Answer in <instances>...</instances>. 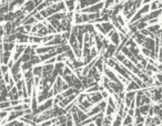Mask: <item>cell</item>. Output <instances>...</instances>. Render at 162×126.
I'll return each mask as SVG.
<instances>
[{
	"label": "cell",
	"mask_w": 162,
	"mask_h": 126,
	"mask_svg": "<svg viewBox=\"0 0 162 126\" xmlns=\"http://www.w3.org/2000/svg\"><path fill=\"white\" fill-rule=\"evenodd\" d=\"M122 65H124L126 67H128L129 70H132V67H134V64L131 62V60H128V59H124L122 61Z\"/></svg>",
	"instance_id": "cell-22"
},
{
	"label": "cell",
	"mask_w": 162,
	"mask_h": 126,
	"mask_svg": "<svg viewBox=\"0 0 162 126\" xmlns=\"http://www.w3.org/2000/svg\"><path fill=\"white\" fill-rule=\"evenodd\" d=\"M140 62H141V64H142V67H147V65H148V61H147V60L145 59V58H143V59L142 60H140Z\"/></svg>",
	"instance_id": "cell-42"
},
{
	"label": "cell",
	"mask_w": 162,
	"mask_h": 126,
	"mask_svg": "<svg viewBox=\"0 0 162 126\" xmlns=\"http://www.w3.org/2000/svg\"><path fill=\"white\" fill-rule=\"evenodd\" d=\"M83 21H82V17H81V13L80 12H77L76 13V16H75V23L76 25H80V23H82Z\"/></svg>",
	"instance_id": "cell-24"
},
{
	"label": "cell",
	"mask_w": 162,
	"mask_h": 126,
	"mask_svg": "<svg viewBox=\"0 0 162 126\" xmlns=\"http://www.w3.org/2000/svg\"><path fill=\"white\" fill-rule=\"evenodd\" d=\"M7 115H8V111H6V109L0 111V119H3L5 117H7Z\"/></svg>",
	"instance_id": "cell-36"
},
{
	"label": "cell",
	"mask_w": 162,
	"mask_h": 126,
	"mask_svg": "<svg viewBox=\"0 0 162 126\" xmlns=\"http://www.w3.org/2000/svg\"><path fill=\"white\" fill-rule=\"evenodd\" d=\"M124 59H126V55H124L123 53H117V55H116V61L122 62Z\"/></svg>",
	"instance_id": "cell-34"
},
{
	"label": "cell",
	"mask_w": 162,
	"mask_h": 126,
	"mask_svg": "<svg viewBox=\"0 0 162 126\" xmlns=\"http://www.w3.org/2000/svg\"><path fill=\"white\" fill-rule=\"evenodd\" d=\"M143 47L147 48V49H149V50L153 51L154 52V47H155V40H154L153 38H151V37H149V38H145V42H143Z\"/></svg>",
	"instance_id": "cell-5"
},
{
	"label": "cell",
	"mask_w": 162,
	"mask_h": 126,
	"mask_svg": "<svg viewBox=\"0 0 162 126\" xmlns=\"http://www.w3.org/2000/svg\"><path fill=\"white\" fill-rule=\"evenodd\" d=\"M8 69H9L8 65H1V73H2V74L7 73V72H8Z\"/></svg>",
	"instance_id": "cell-40"
},
{
	"label": "cell",
	"mask_w": 162,
	"mask_h": 126,
	"mask_svg": "<svg viewBox=\"0 0 162 126\" xmlns=\"http://www.w3.org/2000/svg\"><path fill=\"white\" fill-rule=\"evenodd\" d=\"M145 117L143 116H136V119L134 121V125H141V124H143L145 123Z\"/></svg>",
	"instance_id": "cell-27"
},
{
	"label": "cell",
	"mask_w": 162,
	"mask_h": 126,
	"mask_svg": "<svg viewBox=\"0 0 162 126\" xmlns=\"http://www.w3.org/2000/svg\"><path fill=\"white\" fill-rule=\"evenodd\" d=\"M114 5V0H104V7L106 9H110Z\"/></svg>",
	"instance_id": "cell-26"
},
{
	"label": "cell",
	"mask_w": 162,
	"mask_h": 126,
	"mask_svg": "<svg viewBox=\"0 0 162 126\" xmlns=\"http://www.w3.org/2000/svg\"><path fill=\"white\" fill-rule=\"evenodd\" d=\"M30 61H31V63H32V65H37V64H39V63L41 62V60H40V58H39V57H37V55H34V57H32Z\"/></svg>",
	"instance_id": "cell-29"
},
{
	"label": "cell",
	"mask_w": 162,
	"mask_h": 126,
	"mask_svg": "<svg viewBox=\"0 0 162 126\" xmlns=\"http://www.w3.org/2000/svg\"><path fill=\"white\" fill-rule=\"evenodd\" d=\"M108 37H109V39L111 40V42L113 43V44H116L117 47L120 44V33L118 31H116V30H112L110 32H108Z\"/></svg>",
	"instance_id": "cell-3"
},
{
	"label": "cell",
	"mask_w": 162,
	"mask_h": 126,
	"mask_svg": "<svg viewBox=\"0 0 162 126\" xmlns=\"http://www.w3.org/2000/svg\"><path fill=\"white\" fill-rule=\"evenodd\" d=\"M42 67H40V65H36V67H32V72H34V76H40L42 75Z\"/></svg>",
	"instance_id": "cell-13"
},
{
	"label": "cell",
	"mask_w": 162,
	"mask_h": 126,
	"mask_svg": "<svg viewBox=\"0 0 162 126\" xmlns=\"http://www.w3.org/2000/svg\"><path fill=\"white\" fill-rule=\"evenodd\" d=\"M158 5H159V0H152V3L150 5V10H157L158 8Z\"/></svg>",
	"instance_id": "cell-30"
},
{
	"label": "cell",
	"mask_w": 162,
	"mask_h": 126,
	"mask_svg": "<svg viewBox=\"0 0 162 126\" xmlns=\"http://www.w3.org/2000/svg\"><path fill=\"white\" fill-rule=\"evenodd\" d=\"M25 79L26 80H30V79H34V72H32V69H29V70H27L25 71Z\"/></svg>",
	"instance_id": "cell-23"
},
{
	"label": "cell",
	"mask_w": 162,
	"mask_h": 126,
	"mask_svg": "<svg viewBox=\"0 0 162 126\" xmlns=\"http://www.w3.org/2000/svg\"><path fill=\"white\" fill-rule=\"evenodd\" d=\"M34 17L37 19V21H41V20L43 19V17L40 15V12H36V13L34 15Z\"/></svg>",
	"instance_id": "cell-39"
},
{
	"label": "cell",
	"mask_w": 162,
	"mask_h": 126,
	"mask_svg": "<svg viewBox=\"0 0 162 126\" xmlns=\"http://www.w3.org/2000/svg\"><path fill=\"white\" fill-rule=\"evenodd\" d=\"M128 115H130V116H134V109H130L128 111Z\"/></svg>",
	"instance_id": "cell-43"
},
{
	"label": "cell",
	"mask_w": 162,
	"mask_h": 126,
	"mask_svg": "<svg viewBox=\"0 0 162 126\" xmlns=\"http://www.w3.org/2000/svg\"><path fill=\"white\" fill-rule=\"evenodd\" d=\"M32 67V63H31V61H27V62H22V64H21V70L25 72L27 70H29V69H31Z\"/></svg>",
	"instance_id": "cell-18"
},
{
	"label": "cell",
	"mask_w": 162,
	"mask_h": 126,
	"mask_svg": "<svg viewBox=\"0 0 162 126\" xmlns=\"http://www.w3.org/2000/svg\"><path fill=\"white\" fill-rule=\"evenodd\" d=\"M116 111L117 109H114V107H112L111 105H107V109H106V113H107V116H112L114 113H116Z\"/></svg>",
	"instance_id": "cell-19"
},
{
	"label": "cell",
	"mask_w": 162,
	"mask_h": 126,
	"mask_svg": "<svg viewBox=\"0 0 162 126\" xmlns=\"http://www.w3.org/2000/svg\"><path fill=\"white\" fill-rule=\"evenodd\" d=\"M95 29H97L98 31H100L101 34H103V35H106V34H107V32H106V31H104V29H103V27L101 25H99V23H97V25H95Z\"/></svg>",
	"instance_id": "cell-35"
},
{
	"label": "cell",
	"mask_w": 162,
	"mask_h": 126,
	"mask_svg": "<svg viewBox=\"0 0 162 126\" xmlns=\"http://www.w3.org/2000/svg\"><path fill=\"white\" fill-rule=\"evenodd\" d=\"M141 87L139 86V84L136 83L133 80H130V83L128 84V86H127V92H129V91H138V90H140Z\"/></svg>",
	"instance_id": "cell-8"
},
{
	"label": "cell",
	"mask_w": 162,
	"mask_h": 126,
	"mask_svg": "<svg viewBox=\"0 0 162 126\" xmlns=\"http://www.w3.org/2000/svg\"><path fill=\"white\" fill-rule=\"evenodd\" d=\"M107 105H108V104H107V102L106 101H100L99 103H98V106L100 107V111H101V112H104V111H106Z\"/></svg>",
	"instance_id": "cell-28"
},
{
	"label": "cell",
	"mask_w": 162,
	"mask_h": 126,
	"mask_svg": "<svg viewBox=\"0 0 162 126\" xmlns=\"http://www.w3.org/2000/svg\"><path fill=\"white\" fill-rule=\"evenodd\" d=\"M57 48V45H50L49 48H46V47H43V48H37L36 49V53L37 54H44V53H47V52H49V51L53 50V49H56Z\"/></svg>",
	"instance_id": "cell-9"
},
{
	"label": "cell",
	"mask_w": 162,
	"mask_h": 126,
	"mask_svg": "<svg viewBox=\"0 0 162 126\" xmlns=\"http://www.w3.org/2000/svg\"><path fill=\"white\" fill-rule=\"evenodd\" d=\"M12 79H13V81H15V82L20 81V80H21V74H20V72L17 73V74H13V75H12Z\"/></svg>",
	"instance_id": "cell-37"
},
{
	"label": "cell",
	"mask_w": 162,
	"mask_h": 126,
	"mask_svg": "<svg viewBox=\"0 0 162 126\" xmlns=\"http://www.w3.org/2000/svg\"><path fill=\"white\" fill-rule=\"evenodd\" d=\"M15 48V42H3V51H11Z\"/></svg>",
	"instance_id": "cell-17"
},
{
	"label": "cell",
	"mask_w": 162,
	"mask_h": 126,
	"mask_svg": "<svg viewBox=\"0 0 162 126\" xmlns=\"http://www.w3.org/2000/svg\"><path fill=\"white\" fill-rule=\"evenodd\" d=\"M139 107H140V111H141V114L148 115L149 109H150V107H151V105H150V104H143V105H141V106H139Z\"/></svg>",
	"instance_id": "cell-16"
},
{
	"label": "cell",
	"mask_w": 162,
	"mask_h": 126,
	"mask_svg": "<svg viewBox=\"0 0 162 126\" xmlns=\"http://www.w3.org/2000/svg\"><path fill=\"white\" fill-rule=\"evenodd\" d=\"M157 67H158V70H159V71H161L162 72V64H158Z\"/></svg>",
	"instance_id": "cell-46"
},
{
	"label": "cell",
	"mask_w": 162,
	"mask_h": 126,
	"mask_svg": "<svg viewBox=\"0 0 162 126\" xmlns=\"http://www.w3.org/2000/svg\"><path fill=\"white\" fill-rule=\"evenodd\" d=\"M133 124V121H132V116H130L127 114V116L124 117V119H122V125H131Z\"/></svg>",
	"instance_id": "cell-20"
},
{
	"label": "cell",
	"mask_w": 162,
	"mask_h": 126,
	"mask_svg": "<svg viewBox=\"0 0 162 126\" xmlns=\"http://www.w3.org/2000/svg\"><path fill=\"white\" fill-rule=\"evenodd\" d=\"M100 112H101V111H100V107L97 105V106H94V107L91 109V111H89L87 114H88V116H93V115L98 114V113H100Z\"/></svg>",
	"instance_id": "cell-21"
},
{
	"label": "cell",
	"mask_w": 162,
	"mask_h": 126,
	"mask_svg": "<svg viewBox=\"0 0 162 126\" xmlns=\"http://www.w3.org/2000/svg\"><path fill=\"white\" fill-rule=\"evenodd\" d=\"M34 9H36V5H34V2L32 1V0H28L27 2H25V5H24V8H22V10H24L25 12L31 13Z\"/></svg>",
	"instance_id": "cell-7"
},
{
	"label": "cell",
	"mask_w": 162,
	"mask_h": 126,
	"mask_svg": "<svg viewBox=\"0 0 162 126\" xmlns=\"http://www.w3.org/2000/svg\"><path fill=\"white\" fill-rule=\"evenodd\" d=\"M90 55H91L92 58H94V57L98 55V50H97V48H92V49H91V51H90Z\"/></svg>",
	"instance_id": "cell-38"
},
{
	"label": "cell",
	"mask_w": 162,
	"mask_h": 126,
	"mask_svg": "<svg viewBox=\"0 0 162 126\" xmlns=\"http://www.w3.org/2000/svg\"><path fill=\"white\" fill-rule=\"evenodd\" d=\"M32 1L34 2V5H36V6H39L40 3H42L43 2V0H32Z\"/></svg>",
	"instance_id": "cell-45"
},
{
	"label": "cell",
	"mask_w": 162,
	"mask_h": 126,
	"mask_svg": "<svg viewBox=\"0 0 162 126\" xmlns=\"http://www.w3.org/2000/svg\"><path fill=\"white\" fill-rule=\"evenodd\" d=\"M155 79L162 84V72L161 73H157V75H155Z\"/></svg>",
	"instance_id": "cell-41"
},
{
	"label": "cell",
	"mask_w": 162,
	"mask_h": 126,
	"mask_svg": "<svg viewBox=\"0 0 162 126\" xmlns=\"http://www.w3.org/2000/svg\"><path fill=\"white\" fill-rule=\"evenodd\" d=\"M16 35H17V41L19 42V43L29 42V35H26V33H19V32H17Z\"/></svg>",
	"instance_id": "cell-10"
},
{
	"label": "cell",
	"mask_w": 162,
	"mask_h": 126,
	"mask_svg": "<svg viewBox=\"0 0 162 126\" xmlns=\"http://www.w3.org/2000/svg\"><path fill=\"white\" fill-rule=\"evenodd\" d=\"M104 7V2L102 1H99L97 3H94L92 6H89L85 9H81V12L82 13H97V12H100Z\"/></svg>",
	"instance_id": "cell-1"
},
{
	"label": "cell",
	"mask_w": 162,
	"mask_h": 126,
	"mask_svg": "<svg viewBox=\"0 0 162 126\" xmlns=\"http://www.w3.org/2000/svg\"><path fill=\"white\" fill-rule=\"evenodd\" d=\"M0 122H1V119H0Z\"/></svg>",
	"instance_id": "cell-47"
},
{
	"label": "cell",
	"mask_w": 162,
	"mask_h": 126,
	"mask_svg": "<svg viewBox=\"0 0 162 126\" xmlns=\"http://www.w3.org/2000/svg\"><path fill=\"white\" fill-rule=\"evenodd\" d=\"M161 2H162V0H161Z\"/></svg>",
	"instance_id": "cell-48"
},
{
	"label": "cell",
	"mask_w": 162,
	"mask_h": 126,
	"mask_svg": "<svg viewBox=\"0 0 162 126\" xmlns=\"http://www.w3.org/2000/svg\"><path fill=\"white\" fill-rule=\"evenodd\" d=\"M112 124V116H107L103 118L102 125H111Z\"/></svg>",
	"instance_id": "cell-31"
},
{
	"label": "cell",
	"mask_w": 162,
	"mask_h": 126,
	"mask_svg": "<svg viewBox=\"0 0 162 126\" xmlns=\"http://www.w3.org/2000/svg\"><path fill=\"white\" fill-rule=\"evenodd\" d=\"M24 115H25V111H22V109H20V111H13V112H11V114H10V115L8 116V118H7V122L13 121V119L21 117V116H24Z\"/></svg>",
	"instance_id": "cell-6"
},
{
	"label": "cell",
	"mask_w": 162,
	"mask_h": 126,
	"mask_svg": "<svg viewBox=\"0 0 162 126\" xmlns=\"http://www.w3.org/2000/svg\"><path fill=\"white\" fill-rule=\"evenodd\" d=\"M132 39L134 40V42H136L138 45H143V42H145V35H143V34L141 33V32H134L133 33V35H132Z\"/></svg>",
	"instance_id": "cell-4"
},
{
	"label": "cell",
	"mask_w": 162,
	"mask_h": 126,
	"mask_svg": "<svg viewBox=\"0 0 162 126\" xmlns=\"http://www.w3.org/2000/svg\"><path fill=\"white\" fill-rule=\"evenodd\" d=\"M101 94H102L103 99H108V97H109V94H108V92H107V91H104V90L102 91V93H101Z\"/></svg>",
	"instance_id": "cell-44"
},
{
	"label": "cell",
	"mask_w": 162,
	"mask_h": 126,
	"mask_svg": "<svg viewBox=\"0 0 162 126\" xmlns=\"http://www.w3.org/2000/svg\"><path fill=\"white\" fill-rule=\"evenodd\" d=\"M9 106H11V105H10V102L8 101L0 102V111H1V109H6L7 107H9Z\"/></svg>",
	"instance_id": "cell-32"
},
{
	"label": "cell",
	"mask_w": 162,
	"mask_h": 126,
	"mask_svg": "<svg viewBox=\"0 0 162 126\" xmlns=\"http://www.w3.org/2000/svg\"><path fill=\"white\" fill-rule=\"evenodd\" d=\"M63 54H65V55H66V58H68L69 60H72V61H75V60L77 59V58H76V54H75V52H73V50H72L71 48H70V49H69L67 52H65Z\"/></svg>",
	"instance_id": "cell-14"
},
{
	"label": "cell",
	"mask_w": 162,
	"mask_h": 126,
	"mask_svg": "<svg viewBox=\"0 0 162 126\" xmlns=\"http://www.w3.org/2000/svg\"><path fill=\"white\" fill-rule=\"evenodd\" d=\"M101 25L103 27V29H104V31L107 32V34H108V32H110V31H112V30H114V27H113V25L111 23L110 21L102 22V23H101Z\"/></svg>",
	"instance_id": "cell-12"
},
{
	"label": "cell",
	"mask_w": 162,
	"mask_h": 126,
	"mask_svg": "<svg viewBox=\"0 0 162 126\" xmlns=\"http://www.w3.org/2000/svg\"><path fill=\"white\" fill-rule=\"evenodd\" d=\"M112 124H113V125H122V117H121L120 115H118L117 118L112 122Z\"/></svg>",
	"instance_id": "cell-33"
},
{
	"label": "cell",
	"mask_w": 162,
	"mask_h": 126,
	"mask_svg": "<svg viewBox=\"0 0 162 126\" xmlns=\"http://www.w3.org/2000/svg\"><path fill=\"white\" fill-rule=\"evenodd\" d=\"M52 105H53V101H52L51 99H48L46 102H43L40 106H38L37 112H36V115H37V114H39V113H42V112L47 111V109H51Z\"/></svg>",
	"instance_id": "cell-2"
},
{
	"label": "cell",
	"mask_w": 162,
	"mask_h": 126,
	"mask_svg": "<svg viewBox=\"0 0 162 126\" xmlns=\"http://www.w3.org/2000/svg\"><path fill=\"white\" fill-rule=\"evenodd\" d=\"M103 57H100L99 59L95 60V64H94V67L98 69V71L99 72H103V69H104V65H103Z\"/></svg>",
	"instance_id": "cell-11"
},
{
	"label": "cell",
	"mask_w": 162,
	"mask_h": 126,
	"mask_svg": "<svg viewBox=\"0 0 162 126\" xmlns=\"http://www.w3.org/2000/svg\"><path fill=\"white\" fill-rule=\"evenodd\" d=\"M73 73V71L70 69L69 67H63V71H62V74H61V76L63 75H70V74H72Z\"/></svg>",
	"instance_id": "cell-25"
},
{
	"label": "cell",
	"mask_w": 162,
	"mask_h": 126,
	"mask_svg": "<svg viewBox=\"0 0 162 126\" xmlns=\"http://www.w3.org/2000/svg\"><path fill=\"white\" fill-rule=\"evenodd\" d=\"M34 22H37V19H36L34 17H32L31 15L28 16L27 18H25V20L22 21L24 25H32V23H34Z\"/></svg>",
	"instance_id": "cell-15"
}]
</instances>
